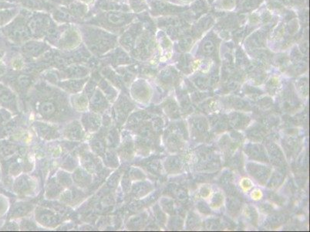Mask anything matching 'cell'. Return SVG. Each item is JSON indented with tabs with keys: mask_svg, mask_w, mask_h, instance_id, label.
<instances>
[{
	"mask_svg": "<svg viewBox=\"0 0 310 232\" xmlns=\"http://www.w3.org/2000/svg\"><path fill=\"white\" fill-rule=\"evenodd\" d=\"M196 85L199 86V88H205L208 85V80L204 77H197V79L194 80Z\"/></svg>",
	"mask_w": 310,
	"mask_h": 232,
	"instance_id": "obj_7",
	"label": "cell"
},
{
	"mask_svg": "<svg viewBox=\"0 0 310 232\" xmlns=\"http://www.w3.org/2000/svg\"><path fill=\"white\" fill-rule=\"evenodd\" d=\"M251 43L254 46H260L263 44L264 42V37H263V33L260 32L255 34L252 38L251 39Z\"/></svg>",
	"mask_w": 310,
	"mask_h": 232,
	"instance_id": "obj_5",
	"label": "cell"
},
{
	"mask_svg": "<svg viewBox=\"0 0 310 232\" xmlns=\"http://www.w3.org/2000/svg\"><path fill=\"white\" fill-rule=\"evenodd\" d=\"M260 0H246L244 4V7L245 10H250L257 7V6L260 4Z\"/></svg>",
	"mask_w": 310,
	"mask_h": 232,
	"instance_id": "obj_6",
	"label": "cell"
},
{
	"mask_svg": "<svg viewBox=\"0 0 310 232\" xmlns=\"http://www.w3.org/2000/svg\"><path fill=\"white\" fill-rule=\"evenodd\" d=\"M9 4H7V3L3 2V1H0V10H3V9L7 8L8 7Z\"/></svg>",
	"mask_w": 310,
	"mask_h": 232,
	"instance_id": "obj_8",
	"label": "cell"
},
{
	"mask_svg": "<svg viewBox=\"0 0 310 232\" xmlns=\"http://www.w3.org/2000/svg\"><path fill=\"white\" fill-rule=\"evenodd\" d=\"M13 12L10 10H0V26H4L13 17Z\"/></svg>",
	"mask_w": 310,
	"mask_h": 232,
	"instance_id": "obj_3",
	"label": "cell"
},
{
	"mask_svg": "<svg viewBox=\"0 0 310 232\" xmlns=\"http://www.w3.org/2000/svg\"><path fill=\"white\" fill-rule=\"evenodd\" d=\"M0 56H1V52H0Z\"/></svg>",
	"mask_w": 310,
	"mask_h": 232,
	"instance_id": "obj_10",
	"label": "cell"
},
{
	"mask_svg": "<svg viewBox=\"0 0 310 232\" xmlns=\"http://www.w3.org/2000/svg\"><path fill=\"white\" fill-rule=\"evenodd\" d=\"M154 7L158 12H161V13H176V12L183 10V9H178L174 7V6L169 5V4H164L162 2L155 3Z\"/></svg>",
	"mask_w": 310,
	"mask_h": 232,
	"instance_id": "obj_1",
	"label": "cell"
},
{
	"mask_svg": "<svg viewBox=\"0 0 310 232\" xmlns=\"http://www.w3.org/2000/svg\"><path fill=\"white\" fill-rule=\"evenodd\" d=\"M3 71H4V67H3L2 64L0 63V74L2 73Z\"/></svg>",
	"mask_w": 310,
	"mask_h": 232,
	"instance_id": "obj_9",
	"label": "cell"
},
{
	"mask_svg": "<svg viewBox=\"0 0 310 232\" xmlns=\"http://www.w3.org/2000/svg\"><path fill=\"white\" fill-rule=\"evenodd\" d=\"M192 39L189 37H183L179 41V47L181 50H186L191 46Z\"/></svg>",
	"mask_w": 310,
	"mask_h": 232,
	"instance_id": "obj_4",
	"label": "cell"
},
{
	"mask_svg": "<svg viewBox=\"0 0 310 232\" xmlns=\"http://www.w3.org/2000/svg\"><path fill=\"white\" fill-rule=\"evenodd\" d=\"M202 51L205 55H211L215 50V45L212 40H206L202 44Z\"/></svg>",
	"mask_w": 310,
	"mask_h": 232,
	"instance_id": "obj_2",
	"label": "cell"
}]
</instances>
